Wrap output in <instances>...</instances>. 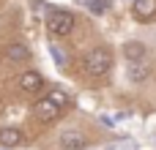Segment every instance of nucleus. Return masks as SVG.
<instances>
[{"label":"nucleus","mask_w":156,"mask_h":150,"mask_svg":"<svg viewBox=\"0 0 156 150\" xmlns=\"http://www.w3.org/2000/svg\"><path fill=\"white\" fill-rule=\"evenodd\" d=\"M19 87H22L25 93H38V90L44 87V77H41L38 71L27 68V71H22V74H19Z\"/></svg>","instance_id":"4"},{"label":"nucleus","mask_w":156,"mask_h":150,"mask_svg":"<svg viewBox=\"0 0 156 150\" xmlns=\"http://www.w3.org/2000/svg\"><path fill=\"white\" fill-rule=\"evenodd\" d=\"M112 68V52L104 46H93L90 52L82 55V71L88 77H104Z\"/></svg>","instance_id":"2"},{"label":"nucleus","mask_w":156,"mask_h":150,"mask_svg":"<svg viewBox=\"0 0 156 150\" xmlns=\"http://www.w3.org/2000/svg\"><path fill=\"white\" fill-rule=\"evenodd\" d=\"M60 145H63V150H82L85 148V134H80V131H63L60 134Z\"/></svg>","instance_id":"6"},{"label":"nucleus","mask_w":156,"mask_h":150,"mask_svg":"<svg viewBox=\"0 0 156 150\" xmlns=\"http://www.w3.org/2000/svg\"><path fill=\"white\" fill-rule=\"evenodd\" d=\"M129 79H132V82H143V79H148V68H145L143 63H132V68H129Z\"/></svg>","instance_id":"10"},{"label":"nucleus","mask_w":156,"mask_h":150,"mask_svg":"<svg viewBox=\"0 0 156 150\" xmlns=\"http://www.w3.org/2000/svg\"><path fill=\"white\" fill-rule=\"evenodd\" d=\"M49 52H52V57H55V63H58V66L63 68V66H66V55L60 52V46H55V44H52V46H49Z\"/></svg>","instance_id":"12"},{"label":"nucleus","mask_w":156,"mask_h":150,"mask_svg":"<svg viewBox=\"0 0 156 150\" xmlns=\"http://www.w3.org/2000/svg\"><path fill=\"white\" fill-rule=\"evenodd\" d=\"M85 5H88L93 14H104V11H107V0H85Z\"/></svg>","instance_id":"11"},{"label":"nucleus","mask_w":156,"mask_h":150,"mask_svg":"<svg viewBox=\"0 0 156 150\" xmlns=\"http://www.w3.org/2000/svg\"><path fill=\"white\" fill-rule=\"evenodd\" d=\"M145 55H148L145 44H140V41H129V44H123V57H126L129 63H140Z\"/></svg>","instance_id":"7"},{"label":"nucleus","mask_w":156,"mask_h":150,"mask_svg":"<svg viewBox=\"0 0 156 150\" xmlns=\"http://www.w3.org/2000/svg\"><path fill=\"white\" fill-rule=\"evenodd\" d=\"M22 142V131L19 128H3L0 131V145L3 148H16Z\"/></svg>","instance_id":"9"},{"label":"nucleus","mask_w":156,"mask_h":150,"mask_svg":"<svg viewBox=\"0 0 156 150\" xmlns=\"http://www.w3.org/2000/svg\"><path fill=\"white\" fill-rule=\"evenodd\" d=\"M132 14H134L137 19H143V22L154 19L156 16V0H134V3H132Z\"/></svg>","instance_id":"5"},{"label":"nucleus","mask_w":156,"mask_h":150,"mask_svg":"<svg viewBox=\"0 0 156 150\" xmlns=\"http://www.w3.org/2000/svg\"><path fill=\"white\" fill-rule=\"evenodd\" d=\"M66 107H69V93L60 90V87H55V90H49L41 101H36L33 115H36L41 123H52V120H58V118L63 115Z\"/></svg>","instance_id":"1"},{"label":"nucleus","mask_w":156,"mask_h":150,"mask_svg":"<svg viewBox=\"0 0 156 150\" xmlns=\"http://www.w3.org/2000/svg\"><path fill=\"white\" fill-rule=\"evenodd\" d=\"M74 25H77V19H74L71 11H66V8H49V14H47V30H49V36L63 38V36H69L74 30Z\"/></svg>","instance_id":"3"},{"label":"nucleus","mask_w":156,"mask_h":150,"mask_svg":"<svg viewBox=\"0 0 156 150\" xmlns=\"http://www.w3.org/2000/svg\"><path fill=\"white\" fill-rule=\"evenodd\" d=\"M5 57H8V63H27L30 49L25 44H11V46H5Z\"/></svg>","instance_id":"8"}]
</instances>
